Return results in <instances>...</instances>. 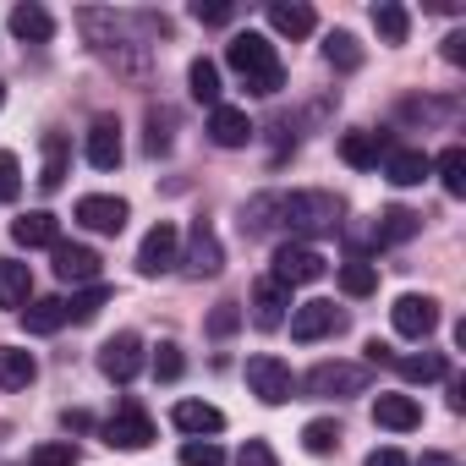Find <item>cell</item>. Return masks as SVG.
I'll list each match as a JSON object with an SVG mask.
<instances>
[{"mask_svg":"<svg viewBox=\"0 0 466 466\" xmlns=\"http://www.w3.org/2000/svg\"><path fill=\"white\" fill-rule=\"evenodd\" d=\"M225 61H230V72L248 83V94H264L269 99V94L286 88V66H280L275 45L264 34H237V39L225 45Z\"/></svg>","mask_w":466,"mask_h":466,"instance_id":"cell-1","label":"cell"},{"mask_svg":"<svg viewBox=\"0 0 466 466\" xmlns=\"http://www.w3.org/2000/svg\"><path fill=\"white\" fill-rule=\"evenodd\" d=\"M340 214H346V203L335 192H319V187L280 192V219L297 237H329V230H340Z\"/></svg>","mask_w":466,"mask_h":466,"instance_id":"cell-2","label":"cell"},{"mask_svg":"<svg viewBox=\"0 0 466 466\" xmlns=\"http://www.w3.org/2000/svg\"><path fill=\"white\" fill-rule=\"evenodd\" d=\"M176 264H181L187 280H214V275L225 269V248H219V237H214V225L198 219V225L187 230V253H181Z\"/></svg>","mask_w":466,"mask_h":466,"instance_id":"cell-3","label":"cell"},{"mask_svg":"<svg viewBox=\"0 0 466 466\" xmlns=\"http://www.w3.org/2000/svg\"><path fill=\"white\" fill-rule=\"evenodd\" d=\"M324 253L319 248H308V242H286V248H275V275L269 280H280L286 291L291 286H313V280H324Z\"/></svg>","mask_w":466,"mask_h":466,"instance_id":"cell-4","label":"cell"},{"mask_svg":"<svg viewBox=\"0 0 466 466\" xmlns=\"http://www.w3.org/2000/svg\"><path fill=\"white\" fill-rule=\"evenodd\" d=\"M99 433H105L110 450H148V444H154V417L127 400V406H116V417H110Z\"/></svg>","mask_w":466,"mask_h":466,"instance_id":"cell-5","label":"cell"},{"mask_svg":"<svg viewBox=\"0 0 466 466\" xmlns=\"http://www.w3.org/2000/svg\"><path fill=\"white\" fill-rule=\"evenodd\" d=\"M176 258H181V230L170 225V219H159L148 237H143V248H137V275H165V269H176Z\"/></svg>","mask_w":466,"mask_h":466,"instance_id":"cell-6","label":"cell"},{"mask_svg":"<svg viewBox=\"0 0 466 466\" xmlns=\"http://www.w3.org/2000/svg\"><path fill=\"white\" fill-rule=\"evenodd\" d=\"M390 324H395V335H406V340H428V335L439 329V302H433V297L406 291V297H395Z\"/></svg>","mask_w":466,"mask_h":466,"instance_id":"cell-7","label":"cell"},{"mask_svg":"<svg viewBox=\"0 0 466 466\" xmlns=\"http://www.w3.org/2000/svg\"><path fill=\"white\" fill-rule=\"evenodd\" d=\"M99 373H105L110 384H132V379L143 373V340H137V335H110V340L99 346Z\"/></svg>","mask_w":466,"mask_h":466,"instance_id":"cell-8","label":"cell"},{"mask_svg":"<svg viewBox=\"0 0 466 466\" xmlns=\"http://www.w3.org/2000/svg\"><path fill=\"white\" fill-rule=\"evenodd\" d=\"M248 390L264 406H286L291 400V368L280 357H248Z\"/></svg>","mask_w":466,"mask_h":466,"instance_id":"cell-9","label":"cell"},{"mask_svg":"<svg viewBox=\"0 0 466 466\" xmlns=\"http://www.w3.org/2000/svg\"><path fill=\"white\" fill-rule=\"evenodd\" d=\"M77 219H83L88 230H99V237H121L127 219H132V208H127V198L88 192V198H77Z\"/></svg>","mask_w":466,"mask_h":466,"instance_id":"cell-10","label":"cell"},{"mask_svg":"<svg viewBox=\"0 0 466 466\" xmlns=\"http://www.w3.org/2000/svg\"><path fill=\"white\" fill-rule=\"evenodd\" d=\"M362 390H368L362 362H319L308 373V395H362Z\"/></svg>","mask_w":466,"mask_h":466,"instance_id":"cell-11","label":"cell"},{"mask_svg":"<svg viewBox=\"0 0 466 466\" xmlns=\"http://www.w3.org/2000/svg\"><path fill=\"white\" fill-rule=\"evenodd\" d=\"M340 324H346V319L335 313V302H302V308H291V340H302V346L335 335Z\"/></svg>","mask_w":466,"mask_h":466,"instance_id":"cell-12","label":"cell"},{"mask_svg":"<svg viewBox=\"0 0 466 466\" xmlns=\"http://www.w3.org/2000/svg\"><path fill=\"white\" fill-rule=\"evenodd\" d=\"M50 253H56V275H61L66 286H94V280H99V253H94V248H83V242H56Z\"/></svg>","mask_w":466,"mask_h":466,"instance_id":"cell-13","label":"cell"},{"mask_svg":"<svg viewBox=\"0 0 466 466\" xmlns=\"http://www.w3.org/2000/svg\"><path fill=\"white\" fill-rule=\"evenodd\" d=\"M170 422H176L187 439H208V433H219V428H225V411H219V406H208V400H176Z\"/></svg>","mask_w":466,"mask_h":466,"instance_id":"cell-14","label":"cell"},{"mask_svg":"<svg viewBox=\"0 0 466 466\" xmlns=\"http://www.w3.org/2000/svg\"><path fill=\"white\" fill-rule=\"evenodd\" d=\"M208 137H214L219 148H248V137H253V121H248V110H237V105H219V110H208Z\"/></svg>","mask_w":466,"mask_h":466,"instance_id":"cell-15","label":"cell"},{"mask_svg":"<svg viewBox=\"0 0 466 466\" xmlns=\"http://www.w3.org/2000/svg\"><path fill=\"white\" fill-rule=\"evenodd\" d=\"M121 154H127V148H121V127H116L110 116H99V121L88 127V165H94V170H116Z\"/></svg>","mask_w":466,"mask_h":466,"instance_id":"cell-16","label":"cell"},{"mask_svg":"<svg viewBox=\"0 0 466 466\" xmlns=\"http://www.w3.org/2000/svg\"><path fill=\"white\" fill-rule=\"evenodd\" d=\"M286 308H291V291L280 280H258L253 286V324L258 329H280L286 324Z\"/></svg>","mask_w":466,"mask_h":466,"instance_id":"cell-17","label":"cell"},{"mask_svg":"<svg viewBox=\"0 0 466 466\" xmlns=\"http://www.w3.org/2000/svg\"><path fill=\"white\" fill-rule=\"evenodd\" d=\"M373 422L390 428V433H411V428H422V406L411 395H379L373 400Z\"/></svg>","mask_w":466,"mask_h":466,"instance_id":"cell-18","label":"cell"},{"mask_svg":"<svg viewBox=\"0 0 466 466\" xmlns=\"http://www.w3.org/2000/svg\"><path fill=\"white\" fill-rule=\"evenodd\" d=\"M12 242H17V248H56V242H61V219H56L50 208H34V214H23V219L12 225Z\"/></svg>","mask_w":466,"mask_h":466,"instance_id":"cell-19","label":"cell"},{"mask_svg":"<svg viewBox=\"0 0 466 466\" xmlns=\"http://www.w3.org/2000/svg\"><path fill=\"white\" fill-rule=\"evenodd\" d=\"M269 28L286 34V39H308L319 28L313 6H302V0H269Z\"/></svg>","mask_w":466,"mask_h":466,"instance_id":"cell-20","label":"cell"},{"mask_svg":"<svg viewBox=\"0 0 466 466\" xmlns=\"http://www.w3.org/2000/svg\"><path fill=\"white\" fill-rule=\"evenodd\" d=\"M66 170H72V143L61 132H45V165H39V187L45 192H61L66 187Z\"/></svg>","mask_w":466,"mask_h":466,"instance_id":"cell-21","label":"cell"},{"mask_svg":"<svg viewBox=\"0 0 466 466\" xmlns=\"http://www.w3.org/2000/svg\"><path fill=\"white\" fill-rule=\"evenodd\" d=\"M34 302V275H28V264H17V258H0V308H28Z\"/></svg>","mask_w":466,"mask_h":466,"instance_id":"cell-22","label":"cell"},{"mask_svg":"<svg viewBox=\"0 0 466 466\" xmlns=\"http://www.w3.org/2000/svg\"><path fill=\"white\" fill-rule=\"evenodd\" d=\"M417 230H422V214L395 203V208H384V214H379V225H373V242H379V248H390V242H411Z\"/></svg>","mask_w":466,"mask_h":466,"instance_id":"cell-23","label":"cell"},{"mask_svg":"<svg viewBox=\"0 0 466 466\" xmlns=\"http://www.w3.org/2000/svg\"><path fill=\"white\" fill-rule=\"evenodd\" d=\"M428 170H433V159H428L422 148H390V154H384V176H390L395 187H417Z\"/></svg>","mask_w":466,"mask_h":466,"instance_id":"cell-24","label":"cell"},{"mask_svg":"<svg viewBox=\"0 0 466 466\" xmlns=\"http://www.w3.org/2000/svg\"><path fill=\"white\" fill-rule=\"evenodd\" d=\"M384 154H390V143H384L379 132H346V137H340V159L357 165V170H373Z\"/></svg>","mask_w":466,"mask_h":466,"instance_id":"cell-25","label":"cell"},{"mask_svg":"<svg viewBox=\"0 0 466 466\" xmlns=\"http://www.w3.org/2000/svg\"><path fill=\"white\" fill-rule=\"evenodd\" d=\"M34 379H39V362H34V351L0 346V390H28Z\"/></svg>","mask_w":466,"mask_h":466,"instance_id":"cell-26","label":"cell"},{"mask_svg":"<svg viewBox=\"0 0 466 466\" xmlns=\"http://www.w3.org/2000/svg\"><path fill=\"white\" fill-rule=\"evenodd\" d=\"M12 34H17V39H28V45H50V39H56V17L28 0V6H17V12H12Z\"/></svg>","mask_w":466,"mask_h":466,"instance_id":"cell-27","label":"cell"},{"mask_svg":"<svg viewBox=\"0 0 466 466\" xmlns=\"http://www.w3.org/2000/svg\"><path fill=\"white\" fill-rule=\"evenodd\" d=\"M66 324V302L61 297H34L28 308H23V329L28 335H56Z\"/></svg>","mask_w":466,"mask_h":466,"instance_id":"cell-28","label":"cell"},{"mask_svg":"<svg viewBox=\"0 0 466 466\" xmlns=\"http://www.w3.org/2000/svg\"><path fill=\"white\" fill-rule=\"evenodd\" d=\"M187 94H192L198 105H208V110H219V66L198 56V61L187 66Z\"/></svg>","mask_w":466,"mask_h":466,"instance_id":"cell-29","label":"cell"},{"mask_svg":"<svg viewBox=\"0 0 466 466\" xmlns=\"http://www.w3.org/2000/svg\"><path fill=\"white\" fill-rule=\"evenodd\" d=\"M373 28H379L384 45H406L411 17H406V6H395V0H379V6H373Z\"/></svg>","mask_w":466,"mask_h":466,"instance_id":"cell-30","label":"cell"},{"mask_svg":"<svg viewBox=\"0 0 466 466\" xmlns=\"http://www.w3.org/2000/svg\"><path fill=\"white\" fill-rule=\"evenodd\" d=\"M324 61H329V66H340V72H357V66H362V45H357V34L335 28V34L324 39Z\"/></svg>","mask_w":466,"mask_h":466,"instance_id":"cell-31","label":"cell"},{"mask_svg":"<svg viewBox=\"0 0 466 466\" xmlns=\"http://www.w3.org/2000/svg\"><path fill=\"white\" fill-rule=\"evenodd\" d=\"M433 170H439V181H444V192H450V198H461V192H466V148H461V143H450V148L433 159Z\"/></svg>","mask_w":466,"mask_h":466,"instance_id":"cell-32","label":"cell"},{"mask_svg":"<svg viewBox=\"0 0 466 466\" xmlns=\"http://www.w3.org/2000/svg\"><path fill=\"white\" fill-rule=\"evenodd\" d=\"M395 368H400V379H406V384H433V379H444V357H439V351L395 357Z\"/></svg>","mask_w":466,"mask_h":466,"instance_id":"cell-33","label":"cell"},{"mask_svg":"<svg viewBox=\"0 0 466 466\" xmlns=\"http://www.w3.org/2000/svg\"><path fill=\"white\" fill-rule=\"evenodd\" d=\"M105 302H110V291H105V286H88V291H77V297L66 302V324H94Z\"/></svg>","mask_w":466,"mask_h":466,"instance_id":"cell-34","label":"cell"},{"mask_svg":"<svg viewBox=\"0 0 466 466\" xmlns=\"http://www.w3.org/2000/svg\"><path fill=\"white\" fill-rule=\"evenodd\" d=\"M302 444H308V455H329V450L340 444V422H335V417H313V422L302 428Z\"/></svg>","mask_w":466,"mask_h":466,"instance_id":"cell-35","label":"cell"},{"mask_svg":"<svg viewBox=\"0 0 466 466\" xmlns=\"http://www.w3.org/2000/svg\"><path fill=\"white\" fill-rule=\"evenodd\" d=\"M340 291L346 297H373L379 291V269L373 264H346L340 269Z\"/></svg>","mask_w":466,"mask_h":466,"instance_id":"cell-36","label":"cell"},{"mask_svg":"<svg viewBox=\"0 0 466 466\" xmlns=\"http://www.w3.org/2000/svg\"><path fill=\"white\" fill-rule=\"evenodd\" d=\"M181 373H187V357H181V346H176V340H159V351H154V379L176 384Z\"/></svg>","mask_w":466,"mask_h":466,"instance_id":"cell-37","label":"cell"},{"mask_svg":"<svg viewBox=\"0 0 466 466\" xmlns=\"http://www.w3.org/2000/svg\"><path fill=\"white\" fill-rule=\"evenodd\" d=\"M181 466H225V450L214 439H187L181 444Z\"/></svg>","mask_w":466,"mask_h":466,"instance_id":"cell-38","label":"cell"},{"mask_svg":"<svg viewBox=\"0 0 466 466\" xmlns=\"http://www.w3.org/2000/svg\"><path fill=\"white\" fill-rule=\"evenodd\" d=\"M17 192H23V165L12 148H0V203H17Z\"/></svg>","mask_w":466,"mask_h":466,"instance_id":"cell-39","label":"cell"},{"mask_svg":"<svg viewBox=\"0 0 466 466\" xmlns=\"http://www.w3.org/2000/svg\"><path fill=\"white\" fill-rule=\"evenodd\" d=\"M192 17L203 28H225L230 17H237V6H230V0H192Z\"/></svg>","mask_w":466,"mask_h":466,"instance_id":"cell-40","label":"cell"},{"mask_svg":"<svg viewBox=\"0 0 466 466\" xmlns=\"http://www.w3.org/2000/svg\"><path fill=\"white\" fill-rule=\"evenodd\" d=\"M237 329H242V308H237V302H219V308L208 313V335H214V340L237 335Z\"/></svg>","mask_w":466,"mask_h":466,"instance_id":"cell-41","label":"cell"},{"mask_svg":"<svg viewBox=\"0 0 466 466\" xmlns=\"http://www.w3.org/2000/svg\"><path fill=\"white\" fill-rule=\"evenodd\" d=\"M34 466H77V444H72V439L39 444V450H34Z\"/></svg>","mask_w":466,"mask_h":466,"instance_id":"cell-42","label":"cell"},{"mask_svg":"<svg viewBox=\"0 0 466 466\" xmlns=\"http://www.w3.org/2000/svg\"><path fill=\"white\" fill-rule=\"evenodd\" d=\"M148 154H170V116L148 110Z\"/></svg>","mask_w":466,"mask_h":466,"instance_id":"cell-43","label":"cell"},{"mask_svg":"<svg viewBox=\"0 0 466 466\" xmlns=\"http://www.w3.org/2000/svg\"><path fill=\"white\" fill-rule=\"evenodd\" d=\"M237 466H280V461H275V450H269L264 439H248L242 455H237Z\"/></svg>","mask_w":466,"mask_h":466,"instance_id":"cell-44","label":"cell"},{"mask_svg":"<svg viewBox=\"0 0 466 466\" xmlns=\"http://www.w3.org/2000/svg\"><path fill=\"white\" fill-rule=\"evenodd\" d=\"M368 466H411V461H406L395 444H384V450H373V455H368Z\"/></svg>","mask_w":466,"mask_h":466,"instance_id":"cell-45","label":"cell"},{"mask_svg":"<svg viewBox=\"0 0 466 466\" xmlns=\"http://www.w3.org/2000/svg\"><path fill=\"white\" fill-rule=\"evenodd\" d=\"M444 61H450V66L466 61V34H450V39H444Z\"/></svg>","mask_w":466,"mask_h":466,"instance_id":"cell-46","label":"cell"},{"mask_svg":"<svg viewBox=\"0 0 466 466\" xmlns=\"http://www.w3.org/2000/svg\"><path fill=\"white\" fill-rule=\"evenodd\" d=\"M417 466H455V461H450V455H439V450H428V455H422Z\"/></svg>","mask_w":466,"mask_h":466,"instance_id":"cell-47","label":"cell"},{"mask_svg":"<svg viewBox=\"0 0 466 466\" xmlns=\"http://www.w3.org/2000/svg\"><path fill=\"white\" fill-rule=\"evenodd\" d=\"M0 105H6V83H0Z\"/></svg>","mask_w":466,"mask_h":466,"instance_id":"cell-48","label":"cell"}]
</instances>
